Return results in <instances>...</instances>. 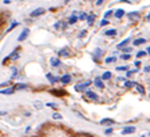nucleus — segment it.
<instances>
[{
  "label": "nucleus",
  "instance_id": "obj_5",
  "mask_svg": "<svg viewBox=\"0 0 150 137\" xmlns=\"http://www.w3.org/2000/svg\"><path fill=\"white\" fill-rule=\"evenodd\" d=\"M46 79H48L51 84H55L57 82H59V78H54L53 73H46Z\"/></svg>",
  "mask_w": 150,
  "mask_h": 137
},
{
  "label": "nucleus",
  "instance_id": "obj_2",
  "mask_svg": "<svg viewBox=\"0 0 150 137\" xmlns=\"http://www.w3.org/2000/svg\"><path fill=\"white\" fill-rule=\"evenodd\" d=\"M59 82L62 83V84H69L72 82V76L71 75H64V76L59 78Z\"/></svg>",
  "mask_w": 150,
  "mask_h": 137
},
{
  "label": "nucleus",
  "instance_id": "obj_32",
  "mask_svg": "<svg viewBox=\"0 0 150 137\" xmlns=\"http://www.w3.org/2000/svg\"><path fill=\"white\" fill-rule=\"evenodd\" d=\"M108 23H110V22H108V20H107L106 18H103V20L100 22V26H107Z\"/></svg>",
  "mask_w": 150,
  "mask_h": 137
},
{
  "label": "nucleus",
  "instance_id": "obj_36",
  "mask_svg": "<svg viewBox=\"0 0 150 137\" xmlns=\"http://www.w3.org/2000/svg\"><path fill=\"white\" fill-rule=\"evenodd\" d=\"M16 24H19V23H18V22H14V23H12V24H11V26H10V29H8L7 31H11V30H12V29H14V27H15Z\"/></svg>",
  "mask_w": 150,
  "mask_h": 137
},
{
  "label": "nucleus",
  "instance_id": "obj_20",
  "mask_svg": "<svg viewBox=\"0 0 150 137\" xmlns=\"http://www.w3.org/2000/svg\"><path fill=\"white\" fill-rule=\"evenodd\" d=\"M104 34L108 35V37H114V35H116V30H115V29H110V30L104 31Z\"/></svg>",
  "mask_w": 150,
  "mask_h": 137
},
{
  "label": "nucleus",
  "instance_id": "obj_16",
  "mask_svg": "<svg viewBox=\"0 0 150 137\" xmlns=\"http://www.w3.org/2000/svg\"><path fill=\"white\" fill-rule=\"evenodd\" d=\"M111 76H112V73H111L110 71H106V72L102 75V79H103V80H110Z\"/></svg>",
  "mask_w": 150,
  "mask_h": 137
},
{
  "label": "nucleus",
  "instance_id": "obj_26",
  "mask_svg": "<svg viewBox=\"0 0 150 137\" xmlns=\"http://www.w3.org/2000/svg\"><path fill=\"white\" fill-rule=\"evenodd\" d=\"M115 61H116V57H107V59H106V64L115 63Z\"/></svg>",
  "mask_w": 150,
  "mask_h": 137
},
{
  "label": "nucleus",
  "instance_id": "obj_10",
  "mask_svg": "<svg viewBox=\"0 0 150 137\" xmlns=\"http://www.w3.org/2000/svg\"><path fill=\"white\" fill-rule=\"evenodd\" d=\"M102 80H103L102 78H96L95 80H93V83H95V86L97 87V88H104V84H103Z\"/></svg>",
  "mask_w": 150,
  "mask_h": 137
},
{
  "label": "nucleus",
  "instance_id": "obj_24",
  "mask_svg": "<svg viewBox=\"0 0 150 137\" xmlns=\"http://www.w3.org/2000/svg\"><path fill=\"white\" fill-rule=\"evenodd\" d=\"M103 55V50L102 49H96L95 52H93V56H95V59H97V57H102Z\"/></svg>",
  "mask_w": 150,
  "mask_h": 137
},
{
  "label": "nucleus",
  "instance_id": "obj_11",
  "mask_svg": "<svg viewBox=\"0 0 150 137\" xmlns=\"http://www.w3.org/2000/svg\"><path fill=\"white\" fill-rule=\"evenodd\" d=\"M15 92V88H6V90H0L1 95H11Z\"/></svg>",
  "mask_w": 150,
  "mask_h": 137
},
{
  "label": "nucleus",
  "instance_id": "obj_14",
  "mask_svg": "<svg viewBox=\"0 0 150 137\" xmlns=\"http://www.w3.org/2000/svg\"><path fill=\"white\" fill-rule=\"evenodd\" d=\"M27 84H23V83H19V84H15V86H14V88H15V90H26V88H27Z\"/></svg>",
  "mask_w": 150,
  "mask_h": 137
},
{
  "label": "nucleus",
  "instance_id": "obj_33",
  "mask_svg": "<svg viewBox=\"0 0 150 137\" xmlns=\"http://www.w3.org/2000/svg\"><path fill=\"white\" fill-rule=\"evenodd\" d=\"M111 15H112V11H111V10H108V11H107L106 14H104V18L107 19V18H108V16H111Z\"/></svg>",
  "mask_w": 150,
  "mask_h": 137
},
{
  "label": "nucleus",
  "instance_id": "obj_42",
  "mask_svg": "<svg viewBox=\"0 0 150 137\" xmlns=\"http://www.w3.org/2000/svg\"><path fill=\"white\" fill-rule=\"evenodd\" d=\"M85 33H87V31H85V30H83V31L80 33V35H79V37H80V38H81V37H84V35H85Z\"/></svg>",
  "mask_w": 150,
  "mask_h": 137
},
{
  "label": "nucleus",
  "instance_id": "obj_29",
  "mask_svg": "<svg viewBox=\"0 0 150 137\" xmlns=\"http://www.w3.org/2000/svg\"><path fill=\"white\" fill-rule=\"evenodd\" d=\"M53 118H54V120H62V115L59 113H54L53 114Z\"/></svg>",
  "mask_w": 150,
  "mask_h": 137
},
{
  "label": "nucleus",
  "instance_id": "obj_8",
  "mask_svg": "<svg viewBox=\"0 0 150 137\" xmlns=\"http://www.w3.org/2000/svg\"><path fill=\"white\" fill-rule=\"evenodd\" d=\"M42 14H45L44 8H37V10H34V11L31 12V16L32 18H35V16H39V15H42Z\"/></svg>",
  "mask_w": 150,
  "mask_h": 137
},
{
  "label": "nucleus",
  "instance_id": "obj_4",
  "mask_svg": "<svg viewBox=\"0 0 150 137\" xmlns=\"http://www.w3.org/2000/svg\"><path fill=\"white\" fill-rule=\"evenodd\" d=\"M58 55L61 56V57H69V56H71V50H69V48H62V49L58 52Z\"/></svg>",
  "mask_w": 150,
  "mask_h": 137
},
{
  "label": "nucleus",
  "instance_id": "obj_18",
  "mask_svg": "<svg viewBox=\"0 0 150 137\" xmlns=\"http://www.w3.org/2000/svg\"><path fill=\"white\" fill-rule=\"evenodd\" d=\"M102 125H112L114 124V120H110V118H104L103 121H100Z\"/></svg>",
  "mask_w": 150,
  "mask_h": 137
},
{
  "label": "nucleus",
  "instance_id": "obj_35",
  "mask_svg": "<svg viewBox=\"0 0 150 137\" xmlns=\"http://www.w3.org/2000/svg\"><path fill=\"white\" fill-rule=\"evenodd\" d=\"M130 57H131L130 55H122V56H120V59H122V60H129Z\"/></svg>",
  "mask_w": 150,
  "mask_h": 137
},
{
  "label": "nucleus",
  "instance_id": "obj_25",
  "mask_svg": "<svg viewBox=\"0 0 150 137\" xmlns=\"http://www.w3.org/2000/svg\"><path fill=\"white\" fill-rule=\"evenodd\" d=\"M135 84H137V83H134V82H124V87H126V88H131V87H135Z\"/></svg>",
  "mask_w": 150,
  "mask_h": 137
},
{
  "label": "nucleus",
  "instance_id": "obj_40",
  "mask_svg": "<svg viewBox=\"0 0 150 137\" xmlns=\"http://www.w3.org/2000/svg\"><path fill=\"white\" fill-rule=\"evenodd\" d=\"M34 105H35L37 107H38V109H42V103H41V102H35Z\"/></svg>",
  "mask_w": 150,
  "mask_h": 137
},
{
  "label": "nucleus",
  "instance_id": "obj_41",
  "mask_svg": "<svg viewBox=\"0 0 150 137\" xmlns=\"http://www.w3.org/2000/svg\"><path fill=\"white\" fill-rule=\"evenodd\" d=\"M111 133H112V129H111V128L106 129V134H111Z\"/></svg>",
  "mask_w": 150,
  "mask_h": 137
},
{
  "label": "nucleus",
  "instance_id": "obj_3",
  "mask_svg": "<svg viewBox=\"0 0 150 137\" xmlns=\"http://www.w3.org/2000/svg\"><path fill=\"white\" fill-rule=\"evenodd\" d=\"M28 33H30V30H28V29H24L23 31H22V34L19 35V37H18V41H19V42H23L24 39L27 38V35H28Z\"/></svg>",
  "mask_w": 150,
  "mask_h": 137
},
{
  "label": "nucleus",
  "instance_id": "obj_6",
  "mask_svg": "<svg viewBox=\"0 0 150 137\" xmlns=\"http://www.w3.org/2000/svg\"><path fill=\"white\" fill-rule=\"evenodd\" d=\"M127 16H129L130 20H133V22H138L139 20V12H130V14H127Z\"/></svg>",
  "mask_w": 150,
  "mask_h": 137
},
{
  "label": "nucleus",
  "instance_id": "obj_44",
  "mask_svg": "<svg viewBox=\"0 0 150 137\" xmlns=\"http://www.w3.org/2000/svg\"><path fill=\"white\" fill-rule=\"evenodd\" d=\"M143 71H145V72H150V67H145Z\"/></svg>",
  "mask_w": 150,
  "mask_h": 137
},
{
  "label": "nucleus",
  "instance_id": "obj_19",
  "mask_svg": "<svg viewBox=\"0 0 150 137\" xmlns=\"http://www.w3.org/2000/svg\"><path fill=\"white\" fill-rule=\"evenodd\" d=\"M93 22H95V15H93V14L88 15V16H87V23L91 26V24H93Z\"/></svg>",
  "mask_w": 150,
  "mask_h": 137
},
{
  "label": "nucleus",
  "instance_id": "obj_30",
  "mask_svg": "<svg viewBox=\"0 0 150 137\" xmlns=\"http://www.w3.org/2000/svg\"><path fill=\"white\" fill-rule=\"evenodd\" d=\"M147 52H143V50H139L138 53H137V57H143V56H146Z\"/></svg>",
  "mask_w": 150,
  "mask_h": 137
},
{
  "label": "nucleus",
  "instance_id": "obj_45",
  "mask_svg": "<svg viewBox=\"0 0 150 137\" xmlns=\"http://www.w3.org/2000/svg\"><path fill=\"white\" fill-rule=\"evenodd\" d=\"M146 52H147V53H149V55H150V46L147 48V50H146Z\"/></svg>",
  "mask_w": 150,
  "mask_h": 137
},
{
  "label": "nucleus",
  "instance_id": "obj_31",
  "mask_svg": "<svg viewBox=\"0 0 150 137\" xmlns=\"http://www.w3.org/2000/svg\"><path fill=\"white\" fill-rule=\"evenodd\" d=\"M16 76H18V71H16V68H12V79H15Z\"/></svg>",
  "mask_w": 150,
  "mask_h": 137
},
{
  "label": "nucleus",
  "instance_id": "obj_13",
  "mask_svg": "<svg viewBox=\"0 0 150 137\" xmlns=\"http://www.w3.org/2000/svg\"><path fill=\"white\" fill-rule=\"evenodd\" d=\"M85 95H87L91 101H97V95H96L93 91H87V94H85Z\"/></svg>",
  "mask_w": 150,
  "mask_h": 137
},
{
  "label": "nucleus",
  "instance_id": "obj_27",
  "mask_svg": "<svg viewBox=\"0 0 150 137\" xmlns=\"http://www.w3.org/2000/svg\"><path fill=\"white\" fill-rule=\"evenodd\" d=\"M51 94H55V95H65V91H64V90H61V91L51 90Z\"/></svg>",
  "mask_w": 150,
  "mask_h": 137
},
{
  "label": "nucleus",
  "instance_id": "obj_1",
  "mask_svg": "<svg viewBox=\"0 0 150 137\" xmlns=\"http://www.w3.org/2000/svg\"><path fill=\"white\" fill-rule=\"evenodd\" d=\"M88 86H91V82H89V80H87V82H84V83H79V84H76L75 90L79 91V92H81V91H84Z\"/></svg>",
  "mask_w": 150,
  "mask_h": 137
},
{
  "label": "nucleus",
  "instance_id": "obj_7",
  "mask_svg": "<svg viewBox=\"0 0 150 137\" xmlns=\"http://www.w3.org/2000/svg\"><path fill=\"white\" fill-rule=\"evenodd\" d=\"M134 132H135L134 126H126V128L122 130V134H133Z\"/></svg>",
  "mask_w": 150,
  "mask_h": 137
},
{
  "label": "nucleus",
  "instance_id": "obj_34",
  "mask_svg": "<svg viewBox=\"0 0 150 137\" xmlns=\"http://www.w3.org/2000/svg\"><path fill=\"white\" fill-rule=\"evenodd\" d=\"M46 106H48V107H51V109H55V107H57V105H55V103H46Z\"/></svg>",
  "mask_w": 150,
  "mask_h": 137
},
{
  "label": "nucleus",
  "instance_id": "obj_22",
  "mask_svg": "<svg viewBox=\"0 0 150 137\" xmlns=\"http://www.w3.org/2000/svg\"><path fill=\"white\" fill-rule=\"evenodd\" d=\"M54 27H55V29H58V30H59V29H61V30H64V29L66 27V24L62 23V22H57V23L54 24Z\"/></svg>",
  "mask_w": 150,
  "mask_h": 137
},
{
  "label": "nucleus",
  "instance_id": "obj_38",
  "mask_svg": "<svg viewBox=\"0 0 150 137\" xmlns=\"http://www.w3.org/2000/svg\"><path fill=\"white\" fill-rule=\"evenodd\" d=\"M8 84H10V82H4V83H1V84H0V88H3V87L8 86Z\"/></svg>",
  "mask_w": 150,
  "mask_h": 137
},
{
  "label": "nucleus",
  "instance_id": "obj_17",
  "mask_svg": "<svg viewBox=\"0 0 150 137\" xmlns=\"http://www.w3.org/2000/svg\"><path fill=\"white\" fill-rule=\"evenodd\" d=\"M130 41H131V38H126V39H123L122 42H120V43L118 45V49H122V48H124V46L127 45V43L130 42Z\"/></svg>",
  "mask_w": 150,
  "mask_h": 137
},
{
  "label": "nucleus",
  "instance_id": "obj_46",
  "mask_svg": "<svg viewBox=\"0 0 150 137\" xmlns=\"http://www.w3.org/2000/svg\"><path fill=\"white\" fill-rule=\"evenodd\" d=\"M146 19H147V20H150V14H149V15L146 16Z\"/></svg>",
  "mask_w": 150,
  "mask_h": 137
},
{
  "label": "nucleus",
  "instance_id": "obj_15",
  "mask_svg": "<svg viewBox=\"0 0 150 137\" xmlns=\"http://www.w3.org/2000/svg\"><path fill=\"white\" fill-rule=\"evenodd\" d=\"M77 19H79V18H77V15H76V12H75V14H73V15H72L71 18H69L68 23H69V24H75L76 22H77Z\"/></svg>",
  "mask_w": 150,
  "mask_h": 137
},
{
  "label": "nucleus",
  "instance_id": "obj_9",
  "mask_svg": "<svg viewBox=\"0 0 150 137\" xmlns=\"http://www.w3.org/2000/svg\"><path fill=\"white\" fill-rule=\"evenodd\" d=\"M50 64L53 65V67H59V65H62V64H61V60L57 59V57H51V59H50Z\"/></svg>",
  "mask_w": 150,
  "mask_h": 137
},
{
  "label": "nucleus",
  "instance_id": "obj_47",
  "mask_svg": "<svg viewBox=\"0 0 150 137\" xmlns=\"http://www.w3.org/2000/svg\"><path fill=\"white\" fill-rule=\"evenodd\" d=\"M65 1H71V0H65Z\"/></svg>",
  "mask_w": 150,
  "mask_h": 137
},
{
  "label": "nucleus",
  "instance_id": "obj_21",
  "mask_svg": "<svg viewBox=\"0 0 150 137\" xmlns=\"http://www.w3.org/2000/svg\"><path fill=\"white\" fill-rule=\"evenodd\" d=\"M142 43H146V39L145 38H138L134 41V45L135 46H139V45H142Z\"/></svg>",
  "mask_w": 150,
  "mask_h": 137
},
{
  "label": "nucleus",
  "instance_id": "obj_39",
  "mask_svg": "<svg viewBox=\"0 0 150 137\" xmlns=\"http://www.w3.org/2000/svg\"><path fill=\"white\" fill-rule=\"evenodd\" d=\"M116 71H127V67H116Z\"/></svg>",
  "mask_w": 150,
  "mask_h": 137
},
{
  "label": "nucleus",
  "instance_id": "obj_43",
  "mask_svg": "<svg viewBox=\"0 0 150 137\" xmlns=\"http://www.w3.org/2000/svg\"><path fill=\"white\" fill-rule=\"evenodd\" d=\"M103 3V0H96V6H100Z\"/></svg>",
  "mask_w": 150,
  "mask_h": 137
},
{
  "label": "nucleus",
  "instance_id": "obj_28",
  "mask_svg": "<svg viewBox=\"0 0 150 137\" xmlns=\"http://www.w3.org/2000/svg\"><path fill=\"white\" fill-rule=\"evenodd\" d=\"M76 137H93V136H91V134H88V133H77Z\"/></svg>",
  "mask_w": 150,
  "mask_h": 137
},
{
  "label": "nucleus",
  "instance_id": "obj_37",
  "mask_svg": "<svg viewBox=\"0 0 150 137\" xmlns=\"http://www.w3.org/2000/svg\"><path fill=\"white\" fill-rule=\"evenodd\" d=\"M79 18H80V19H87V14H85V12H81Z\"/></svg>",
  "mask_w": 150,
  "mask_h": 137
},
{
  "label": "nucleus",
  "instance_id": "obj_12",
  "mask_svg": "<svg viewBox=\"0 0 150 137\" xmlns=\"http://www.w3.org/2000/svg\"><path fill=\"white\" fill-rule=\"evenodd\" d=\"M115 18L116 19H120V18H123V15H124V10H122V8H119V10H116L115 11Z\"/></svg>",
  "mask_w": 150,
  "mask_h": 137
},
{
  "label": "nucleus",
  "instance_id": "obj_23",
  "mask_svg": "<svg viewBox=\"0 0 150 137\" xmlns=\"http://www.w3.org/2000/svg\"><path fill=\"white\" fill-rule=\"evenodd\" d=\"M135 88H137V91H138L139 94H145V88H143L142 86H141V84H135Z\"/></svg>",
  "mask_w": 150,
  "mask_h": 137
}]
</instances>
